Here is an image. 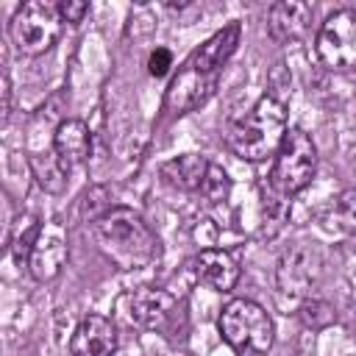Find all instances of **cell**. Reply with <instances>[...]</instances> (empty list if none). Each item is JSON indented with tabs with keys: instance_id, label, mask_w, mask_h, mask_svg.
Listing matches in <instances>:
<instances>
[{
	"instance_id": "cell-1",
	"label": "cell",
	"mask_w": 356,
	"mask_h": 356,
	"mask_svg": "<svg viewBox=\"0 0 356 356\" xmlns=\"http://www.w3.org/2000/svg\"><path fill=\"white\" fill-rule=\"evenodd\" d=\"M242 36V25L234 19L225 28L214 31L192 56L181 64V70L172 75L167 92H164V111L170 114H189L209 103L220 86L222 70L236 53Z\"/></svg>"
},
{
	"instance_id": "cell-2",
	"label": "cell",
	"mask_w": 356,
	"mask_h": 356,
	"mask_svg": "<svg viewBox=\"0 0 356 356\" xmlns=\"http://www.w3.org/2000/svg\"><path fill=\"white\" fill-rule=\"evenodd\" d=\"M95 248L120 270H139L159 259V239L147 228V222L125 209L114 206L97 222L89 225Z\"/></svg>"
},
{
	"instance_id": "cell-3",
	"label": "cell",
	"mask_w": 356,
	"mask_h": 356,
	"mask_svg": "<svg viewBox=\"0 0 356 356\" xmlns=\"http://www.w3.org/2000/svg\"><path fill=\"white\" fill-rule=\"evenodd\" d=\"M286 131V103L267 92L253 103L245 117L231 125L228 150L245 161H267L275 159Z\"/></svg>"
},
{
	"instance_id": "cell-4",
	"label": "cell",
	"mask_w": 356,
	"mask_h": 356,
	"mask_svg": "<svg viewBox=\"0 0 356 356\" xmlns=\"http://www.w3.org/2000/svg\"><path fill=\"white\" fill-rule=\"evenodd\" d=\"M217 328L222 339L242 356H264L275 342L273 317L250 298H234L222 306Z\"/></svg>"
},
{
	"instance_id": "cell-5",
	"label": "cell",
	"mask_w": 356,
	"mask_h": 356,
	"mask_svg": "<svg viewBox=\"0 0 356 356\" xmlns=\"http://www.w3.org/2000/svg\"><path fill=\"white\" fill-rule=\"evenodd\" d=\"M317 172V147L303 128H289L270 170V189L281 197L303 192Z\"/></svg>"
},
{
	"instance_id": "cell-6",
	"label": "cell",
	"mask_w": 356,
	"mask_h": 356,
	"mask_svg": "<svg viewBox=\"0 0 356 356\" xmlns=\"http://www.w3.org/2000/svg\"><path fill=\"white\" fill-rule=\"evenodd\" d=\"M61 25L64 19L58 14V3L28 0L14 11L8 22V33H11L14 47L22 56H42L56 44Z\"/></svg>"
},
{
	"instance_id": "cell-7",
	"label": "cell",
	"mask_w": 356,
	"mask_h": 356,
	"mask_svg": "<svg viewBox=\"0 0 356 356\" xmlns=\"http://www.w3.org/2000/svg\"><path fill=\"white\" fill-rule=\"evenodd\" d=\"M314 53L331 72L356 67V8H339L325 17L314 39Z\"/></svg>"
},
{
	"instance_id": "cell-8",
	"label": "cell",
	"mask_w": 356,
	"mask_h": 356,
	"mask_svg": "<svg viewBox=\"0 0 356 356\" xmlns=\"http://www.w3.org/2000/svg\"><path fill=\"white\" fill-rule=\"evenodd\" d=\"M172 312H175V298L159 286H139V289L122 292L114 303V314L125 325L142 328V331L161 328L172 317Z\"/></svg>"
},
{
	"instance_id": "cell-9",
	"label": "cell",
	"mask_w": 356,
	"mask_h": 356,
	"mask_svg": "<svg viewBox=\"0 0 356 356\" xmlns=\"http://www.w3.org/2000/svg\"><path fill=\"white\" fill-rule=\"evenodd\" d=\"M317 275H320V256L306 242H298L295 248L284 250L278 270H275L278 289L289 298H306L309 289L314 286Z\"/></svg>"
},
{
	"instance_id": "cell-10",
	"label": "cell",
	"mask_w": 356,
	"mask_h": 356,
	"mask_svg": "<svg viewBox=\"0 0 356 356\" xmlns=\"http://www.w3.org/2000/svg\"><path fill=\"white\" fill-rule=\"evenodd\" d=\"M67 256H70V248H67L64 222L61 220H47V222H42L39 239H36L25 264H28V273L36 281H53L61 273Z\"/></svg>"
},
{
	"instance_id": "cell-11",
	"label": "cell",
	"mask_w": 356,
	"mask_h": 356,
	"mask_svg": "<svg viewBox=\"0 0 356 356\" xmlns=\"http://www.w3.org/2000/svg\"><path fill=\"white\" fill-rule=\"evenodd\" d=\"M312 3L303 0H278L267 8V36L275 44H289L306 36L312 25Z\"/></svg>"
},
{
	"instance_id": "cell-12",
	"label": "cell",
	"mask_w": 356,
	"mask_h": 356,
	"mask_svg": "<svg viewBox=\"0 0 356 356\" xmlns=\"http://www.w3.org/2000/svg\"><path fill=\"white\" fill-rule=\"evenodd\" d=\"M114 350H117V325L106 314H86L70 337L72 356H114Z\"/></svg>"
},
{
	"instance_id": "cell-13",
	"label": "cell",
	"mask_w": 356,
	"mask_h": 356,
	"mask_svg": "<svg viewBox=\"0 0 356 356\" xmlns=\"http://www.w3.org/2000/svg\"><path fill=\"white\" fill-rule=\"evenodd\" d=\"M195 278L211 292H231L239 281V261L220 248H203L192 261Z\"/></svg>"
},
{
	"instance_id": "cell-14",
	"label": "cell",
	"mask_w": 356,
	"mask_h": 356,
	"mask_svg": "<svg viewBox=\"0 0 356 356\" xmlns=\"http://www.w3.org/2000/svg\"><path fill=\"white\" fill-rule=\"evenodd\" d=\"M53 153L61 161V167L70 172L75 167H83L92 153V134L83 120L67 117L53 131Z\"/></svg>"
},
{
	"instance_id": "cell-15",
	"label": "cell",
	"mask_w": 356,
	"mask_h": 356,
	"mask_svg": "<svg viewBox=\"0 0 356 356\" xmlns=\"http://www.w3.org/2000/svg\"><path fill=\"white\" fill-rule=\"evenodd\" d=\"M209 159L203 153H181L170 161L161 164L159 175L167 186L178 189V192H197L200 184H203V175L209 170Z\"/></svg>"
},
{
	"instance_id": "cell-16",
	"label": "cell",
	"mask_w": 356,
	"mask_h": 356,
	"mask_svg": "<svg viewBox=\"0 0 356 356\" xmlns=\"http://www.w3.org/2000/svg\"><path fill=\"white\" fill-rule=\"evenodd\" d=\"M28 164H31V172L36 178V184L44 192H50V195L64 192V186H67V170L61 167V161L56 159V153H31Z\"/></svg>"
},
{
	"instance_id": "cell-17",
	"label": "cell",
	"mask_w": 356,
	"mask_h": 356,
	"mask_svg": "<svg viewBox=\"0 0 356 356\" xmlns=\"http://www.w3.org/2000/svg\"><path fill=\"white\" fill-rule=\"evenodd\" d=\"M39 231H42V222L33 214L17 217L14 231H11V253H14L17 261H28V256H31L36 239H39Z\"/></svg>"
},
{
	"instance_id": "cell-18",
	"label": "cell",
	"mask_w": 356,
	"mask_h": 356,
	"mask_svg": "<svg viewBox=\"0 0 356 356\" xmlns=\"http://www.w3.org/2000/svg\"><path fill=\"white\" fill-rule=\"evenodd\" d=\"M114 206H111V192L106 186H89L81 200H78V217L81 222H97L103 214H108Z\"/></svg>"
},
{
	"instance_id": "cell-19",
	"label": "cell",
	"mask_w": 356,
	"mask_h": 356,
	"mask_svg": "<svg viewBox=\"0 0 356 356\" xmlns=\"http://www.w3.org/2000/svg\"><path fill=\"white\" fill-rule=\"evenodd\" d=\"M298 317H300V323L306 328L323 331V328H328V325L337 323V309L328 300H323V298H306L300 303V309H298Z\"/></svg>"
},
{
	"instance_id": "cell-20",
	"label": "cell",
	"mask_w": 356,
	"mask_h": 356,
	"mask_svg": "<svg viewBox=\"0 0 356 356\" xmlns=\"http://www.w3.org/2000/svg\"><path fill=\"white\" fill-rule=\"evenodd\" d=\"M197 195H200L209 206H217V203L228 200V195H231V178H228V172H225L220 164H209Z\"/></svg>"
},
{
	"instance_id": "cell-21",
	"label": "cell",
	"mask_w": 356,
	"mask_h": 356,
	"mask_svg": "<svg viewBox=\"0 0 356 356\" xmlns=\"http://www.w3.org/2000/svg\"><path fill=\"white\" fill-rule=\"evenodd\" d=\"M334 222L345 231L356 236V186L345 189L334 197Z\"/></svg>"
},
{
	"instance_id": "cell-22",
	"label": "cell",
	"mask_w": 356,
	"mask_h": 356,
	"mask_svg": "<svg viewBox=\"0 0 356 356\" xmlns=\"http://www.w3.org/2000/svg\"><path fill=\"white\" fill-rule=\"evenodd\" d=\"M58 14H61L64 22L78 25V22L89 14V3H86V0H61V3H58Z\"/></svg>"
},
{
	"instance_id": "cell-23",
	"label": "cell",
	"mask_w": 356,
	"mask_h": 356,
	"mask_svg": "<svg viewBox=\"0 0 356 356\" xmlns=\"http://www.w3.org/2000/svg\"><path fill=\"white\" fill-rule=\"evenodd\" d=\"M170 67H172V53H170L167 47H156V50L150 53V58H147V72H150L153 78H161V75L170 72Z\"/></svg>"
},
{
	"instance_id": "cell-24",
	"label": "cell",
	"mask_w": 356,
	"mask_h": 356,
	"mask_svg": "<svg viewBox=\"0 0 356 356\" xmlns=\"http://www.w3.org/2000/svg\"><path fill=\"white\" fill-rule=\"evenodd\" d=\"M342 323H345V331H348L350 342L356 345V303H350V306L345 309V317H342Z\"/></svg>"
},
{
	"instance_id": "cell-25",
	"label": "cell",
	"mask_w": 356,
	"mask_h": 356,
	"mask_svg": "<svg viewBox=\"0 0 356 356\" xmlns=\"http://www.w3.org/2000/svg\"><path fill=\"white\" fill-rule=\"evenodd\" d=\"M11 114V83H8V75L3 72V117Z\"/></svg>"
}]
</instances>
